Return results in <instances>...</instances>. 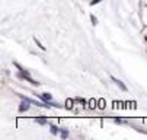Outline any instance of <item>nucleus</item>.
I'll return each instance as SVG.
<instances>
[{"instance_id": "f257e3e1", "label": "nucleus", "mask_w": 147, "mask_h": 140, "mask_svg": "<svg viewBox=\"0 0 147 140\" xmlns=\"http://www.w3.org/2000/svg\"><path fill=\"white\" fill-rule=\"evenodd\" d=\"M13 66H15V67H16V69L19 70V76H20V77H22V79H25V80H28V82H29L31 85H34V86H38V85H39V82H36V80H34V79H32V77L29 76V73H28V70H25L24 67H20V66H19L18 63H13Z\"/></svg>"}, {"instance_id": "f03ea898", "label": "nucleus", "mask_w": 147, "mask_h": 140, "mask_svg": "<svg viewBox=\"0 0 147 140\" xmlns=\"http://www.w3.org/2000/svg\"><path fill=\"white\" fill-rule=\"evenodd\" d=\"M29 101H26V99H24L22 102H20V105H19V112H26L28 110H29Z\"/></svg>"}, {"instance_id": "7ed1b4c3", "label": "nucleus", "mask_w": 147, "mask_h": 140, "mask_svg": "<svg viewBox=\"0 0 147 140\" xmlns=\"http://www.w3.org/2000/svg\"><path fill=\"white\" fill-rule=\"evenodd\" d=\"M111 79H112V82H114V83H115V85H117V86L121 89V91L127 92V86H125V85H124L121 80H118V79H117V77H114V76H111Z\"/></svg>"}, {"instance_id": "20e7f679", "label": "nucleus", "mask_w": 147, "mask_h": 140, "mask_svg": "<svg viewBox=\"0 0 147 140\" xmlns=\"http://www.w3.org/2000/svg\"><path fill=\"white\" fill-rule=\"evenodd\" d=\"M60 137L61 139H67L69 137V130L67 129H60Z\"/></svg>"}, {"instance_id": "39448f33", "label": "nucleus", "mask_w": 147, "mask_h": 140, "mask_svg": "<svg viewBox=\"0 0 147 140\" xmlns=\"http://www.w3.org/2000/svg\"><path fill=\"white\" fill-rule=\"evenodd\" d=\"M50 129H51V134H54V136H55V134H58V131H60L57 126H51Z\"/></svg>"}, {"instance_id": "423d86ee", "label": "nucleus", "mask_w": 147, "mask_h": 140, "mask_svg": "<svg viewBox=\"0 0 147 140\" xmlns=\"http://www.w3.org/2000/svg\"><path fill=\"white\" fill-rule=\"evenodd\" d=\"M34 41H35V44H36V47H39L41 50H45V47H44L42 44H41V43H39V39H36V37L34 38Z\"/></svg>"}, {"instance_id": "0eeeda50", "label": "nucleus", "mask_w": 147, "mask_h": 140, "mask_svg": "<svg viewBox=\"0 0 147 140\" xmlns=\"http://www.w3.org/2000/svg\"><path fill=\"white\" fill-rule=\"evenodd\" d=\"M36 123L41 124V126H45L47 124V120L45 118H36Z\"/></svg>"}, {"instance_id": "6e6552de", "label": "nucleus", "mask_w": 147, "mask_h": 140, "mask_svg": "<svg viewBox=\"0 0 147 140\" xmlns=\"http://www.w3.org/2000/svg\"><path fill=\"white\" fill-rule=\"evenodd\" d=\"M76 101H77V102H80L83 107L86 105V99H83V98H76Z\"/></svg>"}, {"instance_id": "1a4fd4ad", "label": "nucleus", "mask_w": 147, "mask_h": 140, "mask_svg": "<svg viewBox=\"0 0 147 140\" xmlns=\"http://www.w3.org/2000/svg\"><path fill=\"white\" fill-rule=\"evenodd\" d=\"M98 107L99 108H105V101H103V99H99V101H98Z\"/></svg>"}, {"instance_id": "9d476101", "label": "nucleus", "mask_w": 147, "mask_h": 140, "mask_svg": "<svg viewBox=\"0 0 147 140\" xmlns=\"http://www.w3.org/2000/svg\"><path fill=\"white\" fill-rule=\"evenodd\" d=\"M90 21H92V24H93V25H96V24H98V19L95 18V15H90Z\"/></svg>"}, {"instance_id": "9b49d317", "label": "nucleus", "mask_w": 147, "mask_h": 140, "mask_svg": "<svg viewBox=\"0 0 147 140\" xmlns=\"http://www.w3.org/2000/svg\"><path fill=\"white\" fill-rule=\"evenodd\" d=\"M100 2V0H92V2H90V6H95V5H98Z\"/></svg>"}, {"instance_id": "f8f14e48", "label": "nucleus", "mask_w": 147, "mask_h": 140, "mask_svg": "<svg viewBox=\"0 0 147 140\" xmlns=\"http://www.w3.org/2000/svg\"><path fill=\"white\" fill-rule=\"evenodd\" d=\"M115 123H117V124H121V123H122V120H119V118H115Z\"/></svg>"}, {"instance_id": "ddd939ff", "label": "nucleus", "mask_w": 147, "mask_h": 140, "mask_svg": "<svg viewBox=\"0 0 147 140\" xmlns=\"http://www.w3.org/2000/svg\"><path fill=\"white\" fill-rule=\"evenodd\" d=\"M144 39H146V41H147V37H146V38H144Z\"/></svg>"}]
</instances>
